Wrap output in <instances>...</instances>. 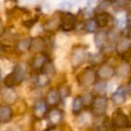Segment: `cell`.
Returning a JSON list of instances; mask_svg holds the SVG:
<instances>
[{
    "instance_id": "obj_22",
    "label": "cell",
    "mask_w": 131,
    "mask_h": 131,
    "mask_svg": "<svg viewBox=\"0 0 131 131\" xmlns=\"http://www.w3.org/2000/svg\"><path fill=\"white\" fill-rule=\"evenodd\" d=\"M31 38H25L23 40H19L16 44L17 49L20 52H25L27 50H30L31 48Z\"/></svg>"
},
{
    "instance_id": "obj_20",
    "label": "cell",
    "mask_w": 131,
    "mask_h": 131,
    "mask_svg": "<svg viewBox=\"0 0 131 131\" xmlns=\"http://www.w3.org/2000/svg\"><path fill=\"white\" fill-rule=\"evenodd\" d=\"M93 93L96 96H103L104 93L107 91V83L106 81L99 80L96 81L93 84Z\"/></svg>"
},
{
    "instance_id": "obj_38",
    "label": "cell",
    "mask_w": 131,
    "mask_h": 131,
    "mask_svg": "<svg viewBox=\"0 0 131 131\" xmlns=\"http://www.w3.org/2000/svg\"><path fill=\"white\" fill-rule=\"evenodd\" d=\"M122 131H127V130H122Z\"/></svg>"
},
{
    "instance_id": "obj_13",
    "label": "cell",
    "mask_w": 131,
    "mask_h": 131,
    "mask_svg": "<svg viewBox=\"0 0 131 131\" xmlns=\"http://www.w3.org/2000/svg\"><path fill=\"white\" fill-rule=\"evenodd\" d=\"M47 61H48L47 56H46L43 52L38 53V54L35 55V56L33 57L31 66L34 70L40 72L42 70V68H43V67L45 66V64Z\"/></svg>"
},
{
    "instance_id": "obj_25",
    "label": "cell",
    "mask_w": 131,
    "mask_h": 131,
    "mask_svg": "<svg viewBox=\"0 0 131 131\" xmlns=\"http://www.w3.org/2000/svg\"><path fill=\"white\" fill-rule=\"evenodd\" d=\"M129 72H130V67L125 62L119 64V66L116 70V74H118L120 77H127Z\"/></svg>"
},
{
    "instance_id": "obj_30",
    "label": "cell",
    "mask_w": 131,
    "mask_h": 131,
    "mask_svg": "<svg viewBox=\"0 0 131 131\" xmlns=\"http://www.w3.org/2000/svg\"><path fill=\"white\" fill-rule=\"evenodd\" d=\"M103 57L104 55L101 54V53H99V54L97 55H93V58H92V61H93V63L94 64V65H102V62H103Z\"/></svg>"
},
{
    "instance_id": "obj_29",
    "label": "cell",
    "mask_w": 131,
    "mask_h": 131,
    "mask_svg": "<svg viewBox=\"0 0 131 131\" xmlns=\"http://www.w3.org/2000/svg\"><path fill=\"white\" fill-rule=\"evenodd\" d=\"M83 100V103H84V106L86 107V106H91L92 103H93V101L94 97L91 94V93H84V94L81 95Z\"/></svg>"
},
{
    "instance_id": "obj_34",
    "label": "cell",
    "mask_w": 131,
    "mask_h": 131,
    "mask_svg": "<svg viewBox=\"0 0 131 131\" xmlns=\"http://www.w3.org/2000/svg\"><path fill=\"white\" fill-rule=\"evenodd\" d=\"M127 37L128 39L131 40V24L129 25V27L127 28Z\"/></svg>"
},
{
    "instance_id": "obj_32",
    "label": "cell",
    "mask_w": 131,
    "mask_h": 131,
    "mask_svg": "<svg viewBox=\"0 0 131 131\" xmlns=\"http://www.w3.org/2000/svg\"><path fill=\"white\" fill-rule=\"evenodd\" d=\"M4 33H5V26H4V24H3L2 20L0 19V37L2 36Z\"/></svg>"
},
{
    "instance_id": "obj_37",
    "label": "cell",
    "mask_w": 131,
    "mask_h": 131,
    "mask_svg": "<svg viewBox=\"0 0 131 131\" xmlns=\"http://www.w3.org/2000/svg\"><path fill=\"white\" fill-rule=\"evenodd\" d=\"M130 72H131V65H130Z\"/></svg>"
},
{
    "instance_id": "obj_3",
    "label": "cell",
    "mask_w": 131,
    "mask_h": 131,
    "mask_svg": "<svg viewBox=\"0 0 131 131\" xmlns=\"http://www.w3.org/2000/svg\"><path fill=\"white\" fill-rule=\"evenodd\" d=\"M108 109V99L105 96H95L91 105V111L93 116L100 118L105 115Z\"/></svg>"
},
{
    "instance_id": "obj_27",
    "label": "cell",
    "mask_w": 131,
    "mask_h": 131,
    "mask_svg": "<svg viewBox=\"0 0 131 131\" xmlns=\"http://www.w3.org/2000/svg\"><path fill=\"white\" fill-rule=\"evenodd\" d=\"M128 2L129 0H113L111 1V6L114 9H122L127 6Z\"/></svg>"
},
{
    "instance_id": "obj_1",
    "label": "cell",
    "mask_w": 131,
    "mask_h": 131,
    "mask_svg": "<svg viewBox=\"0 0 131 131\" xmlns=\"http://www.w3.org/2000/svg\"><path fill=\"white\" fill-rule=\"evenodd\" d=\"M25 77V68L22 64H17L14 68L13 71L5 78V86L9 88H14L21 84Z\"/></svg>"
},
{
    "instance_id": "obj_35",
    "label": "cell",
    "mask_w": 131,
    "mask_h": 131,
    "mask_svg": "<svg viewBox=\"0 0 131 131\" xmlns=\"http://www.w3.org/2000/svg\"><path fill=\"white\" fill-rule=\"evenodd\" d=\"M126 8H127V12H128V13H129V14H130V15H131V0H129L128 4H127V6H126Z\"/></svg>"
},
{
    "instance_id": "obj_2",
    "label": "cell",
    "mask_w": 131,
    "mask_h": 131,
    "mask_svg": "<svg viewBox=\"0 0 131 131\" xmlns=\"http://www.w3.org/2000/svg\"><path fill=\"white\" fill-rule=\"evenodd\" d=\"M96 71L93 68H86L77 77V82L81 87L88 88L96 82Z\"/></svg>"
},
{
    "instance_id": "obj_8",
    "label": "cell",
    "mask_w": 131,
    "mask_h": 131,
    "mask_svg": "<svg viewBox=\"0 0 131 131\" xmlns=\"http://www.w3.org/2000/svg\"><path fill=\"white\" fill-rule=\"evenodd\" d=\"M48 105L46 104L45 102L43 101H38L33 106L32 110V114L36 119L40 120L45 118L48 114Z\"/></svg>"
},
{
    "instance_id": "obj_28",
    "label": "cell",
    "mask_w": 131,
    "mask_h": 131,
    "mask_svg": "<svg viewBox=\"0 0 131 131\" xmlns=\"http://www.w3.org/2000/svg\"><path fill=\"white\" fill-rule=\"evenodd\" d=\"M58 93L61 97V100H64L65 98L69 96L70 94V88L68 85H61V87L58 89Z\"/></svg>"
},
{
    "instance_id": "obj_36",
    "label": "cell",
    "mask_w": 131,
    "mask_h": 131,
    "mask_svg": "<svg viewBox=\"0 0 131 131\" xmlns=\"http://www.w3.org/2000/svg\"><path fill=\"white\" fill-rule=\"evenodd\" d=\"M127 92H128V93L131 95V80L128 82V84H127Z\"/></svg>"
},
{
    "instance_id": "obj_6",
    "label": "cell",
    "mask_w": 131,
    "mask_h": 131,
    "mask_svg": "<svg viewBox=\"0 0 131 131\" xmlns=\"http://www.w3.org/2000/svg\"><path fill=\"white\" fill-rule=\"evenodd\" d=\"M86 58L85 49L82 45H77L74 47L71 55V64L73 68H78L84 63Z\"/></svg>"
},
{
    "instance_id": "obj_33",
    "label": "cell",
    "mask_w": 131,
    "mask_h": 131,
    "mask_svg": "<svg viewBox=\"0 0 131 131\" xmlns=\"http://www.w3.org/2000/svg\"><path fill=\"white\" fill-rule=\"evenodd\" d=\"M46 131H61V129L59 127H56V126H51L50 127L46 129Z\"/></svg>"
},
{
    "instance_id": "obj_17",
    "label": "cell",
    "mask_w": 131,
    "mask_h": 131,
    "mask_svg": "<svg viewBox=\"0 0 131 131\" xmlns=\"http://www.w3.org/2000/svg\"><path fill=\"white\" fill-rule=\"evenodd\" d=\"M111 101L116 105H122L126 102V89L123 86H119L111 96Z\"/></svg>"
},
{
    "instance_id": "obj_4",
    "label": "cell",
    "mask_w": 131,
    "mask_h": 131,
    "mask_svg": "<svg viewBox=\"0 0 131 131\" xmlns=\"http://www.w3.org/2000/svg\"><path fill=\"white\" fill-rule=\"evenodd\" d=\"M59 29L63 31H71L75 29L77 24V17L75 15L69 12L62 13L60 15Z\"/></svg>"
},
{
    "instance_id": "obj_5",
    "label": "cell",
    "mask_w": 131,
    "mask_h": 131,
    "mask_svg": "<svg viewBox=\"0 0 131 131\" xmlns=\"http://www.w3.org/2000/svg\"><path fill=\"white\" fill-rule=\"evenodd\" d=\"M111 124L113 127L125 128L130 126V120L121 109H117L111 117Z\"/></svg>"
},
{
    "instance_id": "obj_18",
    "label": "cell",
    "mask_w": 131,
    "mask_h": 131,
    "mask_svg": "<svg viewBox=\"0 0 131 131\" xmlns=\"http://www.w3.org/2000/svg\"><path fill=\"white\" fill-rule=\"evenodd\" d=\"M93 19L95 20L99 28H104L111 22V15L107 12H102V13L95 14V17Z\"/></svg>"
},
{
    "instance_id": "obj_31",
    "label": "cell",
    "mask_w": 131,
    "mask_h": 131,
    "mask_svg": "<svg viewBox=\"0 0 131 131\" xmlns=\"http://www.w3.org/2000/svg\"><path fill=\"white\" fill-rule=\"evenodd\" d=\"M37 21H38V17H36V18H34V19H30V20L24 21L23 24H24V26H25V27H27V28H31L36 24Z\"/></svg>"
},
{
    "instance_id": "obj_19",
    "label": "cell",
    "mask_w": 131,
    "mask_h": 131,
    "mask_svg": "<svg viewBox=\"0 0 131 131\" xmlns=\"http://www.w3.org/2000/svg\"><path fill=\"white\" fill-rule=\"evenodd\" d=\"M107 42H108V36H107V32H106V31H97L96 32H95L94 43H95V46H96L99 49L105 47Z\"/></svg>"
},
{
    "instance_id": "obj_10",
    "label": "cell",
    "mask_w": 131,
    "mask_h": 131,
    "mask_svg": "<svg viewBox=\"0 0 131 131\" xmlns=\"http://www.w3.org/2000/svg\"><path fill=\"white\" fill-rule=\"evenodd\" d=\"M61 101L62 100H61V97H60L59 93H58V90L54 89V88H50L48 91L45 99V102L48 106L54 107V106L58 105Z\"/></svg>"
},
{
    "instance_id": "obj_24",
    "label": "cell",
    "mask_w": 131,
    "mask_h": 131,
    "mask_svg": "<svg viewBox=\"0 0 131 131\" xmlns=\"http://www.w3.org/2000/svg\"><path fill=\"white\" fill-rule=\"evenodd\" d=\"M111 6V0H103L102 2H101L96 8L94 9V14L102 13V12H106L108 8Z\"/></svg>"
},
{
    "instance_id": "obj_7",
    "label": "cell",
    "mask_w": 131,
    "mask_h": 131,
    "mask_svg": "<svg viewBox=\"0 0 131 131\" xmlns=\"http://www.w3.org/2000/svg\"><path fill=\"white\" fill-rule=\"evenodd\" d=\"M115 75H116V69L111 65H107V64L100 65L96 71L97 78L103 81H107L112 78Z\"/></svg>"
},
{
    "instance_id": "obj_16",
    "label": "cell",
    "mask_w": 131,
    "mask_h": 131,
    "mask_svg": "<svg viewBox=\"0 0 131 131\" xmlns=\"http://www.w3.org/2000/svg\"><path fill=\"white\" fill-rule=\"evenodd\" d=\"M59 24H60V17L54 15V16H51L49 20L46 21L45 24H43V29L46 31L52 32V31H55L59 29Z\"/></svg>"
},
{
    "instance_id": "obj_26",
    "label": "cell",
    "mask_w": 131,
    "mask_h": 131,
    "mask_svg": "<svg viewBox=\"0 0 131 131\" xmlns=\"http://www.w3.org/2000/svg\"><path fill=\"white\" fill-rule=\"evenodd\" d=\"M49 83V77L46 74L41 73L38 75L37 77V80H36V84L38 86H40V87H43V86L47 85Z\"/></svg>"
},
{
    "instance_id": "obj_23",
    "label": "cell",
    "mask_w": 131,
    "mask_h": 131,
    "mask_svg": "<svg viewBox=\"0 0 131 131\" xmlns=\"http://www.w3.org/2000/svg\"><path fill=\"white\" fill-rule=\"evenodd\" d=\"M98 25H97L96 22H95L94 19H89L87 20L84 24V30L86 32L89 33H93L96 32L98 31Z\"/></svg>"
},
{
    "instance_id": "obj_15",
    "label": "cell",
    "mask_w": 131,
    "mask_h": 131,
    "mask_svg": "<svg viewBox=\"0 0 131 131\" xmlns=\"http://www.w3.org/2000/svg\"><path fill=\"white\" fill-rule=\"evenodd\" d=\"M45 48H46V41L43 38H41V37H35V38H31L30 50L33 51V52L41 53L44 51Z\"/></svg>"
},
{
    "instance_id": "obj_21",
    "label": "cell",
    "mask_w": 131,
    "mask_h": 131,
    "mask_svg": "<svg viewBox=\"0 0 131 131\" xmlns=\"http://www.w3.org/2000/svg\"><path fill=\"white\" fill-rule=\"evenodd\" d=\"M84 103H83V100L81 95H77L74 98L73 102H72V112L74 115H78L82 112L83 109H84Z\"/></svg>"
},
{
    "instance_id": "obj_9",
    "label": "cell",
    "mask_w": 131,
    "mask_h": 131,
    "mask_svg": "<svg viewBox=\"0 0 131 131\" xmlns=\"http://www.w3.org/2000/svg\"><path fill=\"white\" fill-rule=\"evenodd\" d=\"M116 51L120 56H125L127 52L131 50V41L127 37L119 38L116 43Z\"/></svg>"
},
{
    "instance_id": "obj_11",
    "label": "cell",
    "mask_w": 131,
    "mask_h": 131,
    "mask_svg": "<svg viewBox=\"0 0 131 131\" xmlns=\"http://www.w3.org/2000/svg\"><path fill=\"white\" fill-rule=\"evenodd\" d=\"M0 94H1L3 101L6 102V104L14 103L17 100V94L14 88H9L6 86L0 90Z\"/></svg>"
},
{
    "instance_id": "obj_14",
    "label": "cell",
    "mask_w": 131,
    "mask_h": 131,
    "mask_svg": "<svg viewBox=\"0 0 131 131\" xmlns=\"http://www.w3.org/2000/svg\"><path fill=\"white\" fill-rule=\"evenodd\" d=\"M48 119L49 122L52 126H57L58 124H60V122L63 120L64 114L62 112V111L58 109H52L49 111H48Z\"/></svg>"
},
{
    "instance_id": "obj_12",
    "label": "cell",
    "mask_w": 131,
    "mask_h": 131,
    "mask_svg": "<svg viewBox=\"0 0 131 131\" xmlns=\"http://www.w3.org/2000/svg\"><path fill=\"white\" fill-rule=\"evenodd\" d=\"M14 117L13 109L8 104L0 106V123L6 124L12 120Z\"/></svg>"
}]
</instances>
